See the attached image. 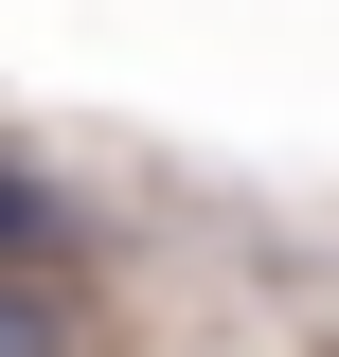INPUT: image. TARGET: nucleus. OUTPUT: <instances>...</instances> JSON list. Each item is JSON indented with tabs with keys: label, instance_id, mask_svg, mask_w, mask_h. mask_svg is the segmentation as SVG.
<instances>
[{
	"label": "nucleus",
	"instance_id": "obj_1",
	"mask_svg": "<svg viewBox=\"0 0 339 357\" xmlns=\"http://www.w3.org/2000/svg\"><path fill=\"white\" fill-rule=\"evenodd\" d=\"M0 357H72V321H54V304H18V286H0Z\"/></svg>",
	"mask_w": 339,
	"mask_h": 357
},
{
	"label": "nucleus",
	"instance_id": "obj_2",
	"mask_svg": "<svg viewBox=\"0 0 339 357\" xmlns=\"http://www.w3.org/2000/svg\"><path fill=\"white\" fill-rule=\"evenodd\" d=\"M36 232H54V197H36L18 161H0V250H36Z\"/></svg>",
	"mask_w": 339,
	"mask_h": 357
}]
</instances>
